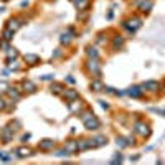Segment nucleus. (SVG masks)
<instances>
[{
    "instance_id": "f257e3e1",
    "label": "nucleus",
    "mask_w": 165,
    "mask_h": 165,
    "mask_svg": "<svg viewBox=\"0 0 165 165\" xmlns=\"http://www.w3.org/2000/svg\"><path fill=\"white\" fill-rule=\"evenodd\" d=\"M84 125H86V129L88 130H98L99 127H101V122H99L98 117H94V114H93L89 119L84 121Z\"/></svg>"
},
{
    "instance_id": "f03ea898",
    "label": "nucleus",
    "mask_w": 165,
    "mask_h": 165,
    "mask_svg": "<svg viewBox=\"0 0 165 165\" xmlns=\"http://www.w3.org/2000/svg\"><path fill=\"white\" fill-rule=\"evenodd\" d=\"M135 132L137 134H140L142 137H147V135L150 134V129H149V125L144 122H137L135 124Z\"/></svg>"
},
{
    "instance_id": "7ed1b4c3",
    "label": "nucleus",
    "mask_w": 165,
    "mask_h": 165,
    "mask_svg": "<svg viewBox=\"0 0 165 165\" xmlns=\"http://www.w3.org/2000/svg\"><path fill=\"white\" fill-rule=\"evenodd\" d=\"M15 154H18V157H21V159H25V157H30V155L33 154V150H31L30 147H18V149L15 150Z\"/></svg>"
},
{
    "instance_id": "20e7f679",
    "label": "nucleus",
    "mask_w": 165,
    "mask_h": 165,
    "mask_svg": "<svg viewBox=\"0 0 165 165\" xmlns=\"http://www.w3.org/2000/svg\"><path fill=\"white\" fill-rule=\"evenodd\" d=\"M0 137H2V140H3V142H10L12 140V137H13V130L12 129H8V127H5V129L2 130V134H0Z\"/></svg>"
},
{
    "instance_id": "39448f33",
    "label": "nucleus",
    "mask_w": 165,
    "mask_h": 165,
    "mask_svg": "<svg viewBox=\"0 0 165 165\" xmlns=\"http://www.w3.org/2000/svg\"><path fill=\"white\" fill-rule=\"evenodd\" d=\"M53 147H55V142L50 139H45L43 142H40V149L43 150V152H48V150H51Z\"/></svg>"
},
{
    "instance_id": "423d86ee",
    "label": "nucleus",
    "mask_w": 165,
    "mask_h": 165,
    "mask_svg": "<svg viewBox=\"0 0 165 165\" xmlns=\"http://www.w3.org/2000/svg\"><path fill=\"white\" fill-rule=\"evenodd\" d=\"M144 91H145V89H140V88H130L129 91H127V94H129V96H132V98H140Z\"/></svg>"
},
{
    "instance_id": "0eeeda50",
    "label": "nucleus",
    "mask_w": 165,
    "mask_h": 165,
    "mask_svg": "<svg viewBox=\"0 0 165 165\" xmlns=\"http://www.w3.org/2000/svg\"><path fill=\"white\" fill-rule=\"evenodd\" d=\"M79 96H78V93L74 91V89H66L64 91V99H69V101H74V99H78Z\"/></svg>"
},
{
    "instance_id": "6e6552de",
    "label": "nucleus",
    "mask_w": 165,
    "mask_h": 165,
    "mask_svg": "<svg viewBox=\"0 0 165 165\" xmlns=\"http://www.w3.org/2000/svg\"><path fill=\"white\" fill-rule=\"evenodd\" d=\"M23 91H26V93H35L36 91V86L33 84L31 81H23Z\"/></svg>"
},
{
    "instance_id": "1a4fd4ad",
    "label": "nucleus",
    "mask_w": 165,
    "mask_h": 165,
    "mask_svg": "<svg viewBox=\"0 0 165 165\" xmlns=\"http://www.w3.org/2000/svg\"><path fill=\"white\" fill-rule=\"evenodd\" d=\"M144 88L149 89V91H157V89H159V82L157 81H147L144 84Z\"/></svg>"
},
{
    "instance_id": "9d476101",
    "label": "nucleus",
    "mask_w": 165,
    "mask_h": 165,
    "mask_svg": "<svg viewBox=\"0 0 165 165\" xmlns=\"http://www.w3.org/2000/svg\"><path fill=\"white\" fill-rule=\"evenodd\" d=\"M51 93L53 94H61L63 93V84H60V82H53L51 84Z\"/></svg>"
},
{
    "instance_id": "9b49d317",
    "label": "nucleus",
    "mask_w": 165,
    "mask_h": 165,
    "mask_svg": "<svg viewBox=\"0 0 165 165\" xmlns=\"http://www.w3.org/2000/svg\"><path fill=\"white\" fill-rule=\"evenodd\" d=\"M64 149H66L68 152H74V150H78V142L76 140H69V142L64 145Z\"/></svg>"
},
{
    "instance_id": "f8f14e48",
    "label": "nucleus",
    "mask_w": 165,
    "mask_h": 165,
    "mask_svg": "<svg viewBox=\"0 0 165 165\" xmlns=\"http://www.w3.org/2000/svg\"><path fill=\"white\" fill-rule=\"evenodd\" d=\"M25 61L28 63V64H36V63L40 61V58L36 56V55H26V56H25Z\"/></svg>"
},
{
    "instance_id": "ddd939ff",
    "label": "nucleus",
    "mask_w": 165,
    "mask_h": 165,
    "mask_svg": "<svg viewBox=\"0 0 165 165\" xmlns=\"http://www.w3.org/2000/svg\"><path fill=\"white\" fill-rule=\"evenodd\" d=\"M89 63V69L94 73V74H99L101 73V69H99V64H98V61L94 60V61H88Z\"/></svg>"
},
{
    "instance_id": "4468645a",
    "label": "nucleus",
    "mask_w": 165,
    "mask_h": 165,
    "mask_svg": "<svg viewBox=\"0 0 165 165\" xmlns=\"http://www.w3.org/2000/svg\"><path fill=\"white\" fill-rule=\"evenodd\" d=\"M21 23H18V20L17 18H12V20H8V28H10L12 31H15L18 30V26H20Z\"/></svg>"
},
{
    "instance_id": "2eb2a0df",
    "label": "nucleus",
    "mask_w": 165,
    "mask_h": 165,
    "mask_svg": "<svg viewBox=\"0 0 165 165\" xmlns=\"http://www.w3.org/2000/svg\"><path fill=\"white\" fill-rule=\"evenodd\" d=\"M91 89H93V91H103L104 86H103V82L101 81H93L91 82Z\"/></svg>"
},
{
    "instance_id": "dca6fc26",
    "label": "nucleus",
    "mask_w": 165,
    "mask_h": 165,
    "mask_svg": "<svg viewBox=\"0 0 165 165\" xmlns=\"http://www.w3.org/2000/svg\"><path fill=\"white\" fill-rule=\"evenodd\" d=\"M7 93L10 94V96L15 99V101H18V99H20V94H18V91H17L15 88H8V89H7Z\"/></svg>"
},
{
    "instance_id": "f3484780",
    "label": "nucleus",
    "mask_w": 165,
    "mask_h": 165,
    "mask_svg": "<svg viewBox=\"0 0 165 165\" xmlns=\"http://www.w3.org/2000/svg\"><path fill=\"white\" fill-rule=\"evenodd\" d=\"M94 142H96V145H104V144H107V139H106L104 135H98V137L94 139Z\"/></svg>"
},
{
    "instance_id": "a211bd4d",
    "label": "nucleus",
    "mask_w": 165,
    "mask_h": 165,
    "mask_svg": "<svg viewBox=\"0 0 165 165\" xmlns=\"http://www.w3.org/2000/svg\"><path fill=\"white\" fill-rule=\"evenodd\" d=\"M88 55H89V56H93L94 60H98V58H99V53L96 51V48H93V46L88 48Z\"/></svg>"
},
{
    "instance_id": "6ab92c4d",
    "label": "nucleus",
    "mask_w": 165,
    "mask_h": 165,
    "mask_svg": "<svg viewBox=\"0 0 165 165\" xmlns=\"http://www.w3.org/2000/svg\"><path fill=\"white\" fill-rule=\"evenodd\" d=\"M3 38H5L7 41H10L12 38H13V31H12L10 28H7V30L3 31Z\"/></svg>"
},
{
    "instance_id": "aec40b11",
    "label": "nucleus",
    "mask_w": 165,
    "mask_h": 165,
    "mask_svg": "<svg viewBox=\"0 0 165 165\" xmlns=\"http://www.w3.org/2000/svg\"><path fill=\"white\" fill-rule=\"evenodd\" d=\"M124 45V38H121V36H117L116 40H114V46H122Z\"/></svg>"
},
{
    "instance_id": "412c9836",
    "label": "nucleus",
    "mask_w": 165,
    "mask_h": 165,
    "mask_svg": "<svg viewBox=\"0 0 165 165\" xmlns=\"http://www.w3.org/2000/svg\"><path fill=\"white\" fill-rule=\"evenodd\" d=\"M7 55H8V56H17V55H18V51H17L15 48H8V51H7Z\"/></svg>"
},
{
    "instance_id": "4be33fe9",
    "label": "nucleus",
    "mask_w": 165,
    "mask_h": 165,
    "mask_svg": "<svg viewBox=\"0 0 165 165\" xmlns=\"http://www.w3.org/2000/svg\"><path fill=\"white\" fill-rule=\"evenodd\" d=\"M0 159L5 160V162H8V160H10V157H8V154H5V152H0Z\"/></svg>"
},
{
    "instance_id": "5701e85b",
    "label": "nucleus",
    "mask_w": 165,
    "mask_h": 165,
    "mask_svg": "<svg viewBox=\"0 0 165 165\" xmlns=\"http://www.w3.org/2000/svg\"><path fill=\"white\" fill-rule=\"evenodd\" d=\"M68 154H69L68 150H66V152H64V150H60V152H56V155H58V157H64V155H68Z\"/></svg>"
},
{
    "instance_id": "b1692460",
    "label": "nucleus",
    "mask_w": 165,
    "mask_h": 165,
    "mask_svg": "<svg viewBox=\"0 0 165 165\" xmlns=\"http://www.w3.org/2000/svg\"><path fill=\"white\" fill-rule=\"evenodd\" d=\"M2 109H5V103H3V101L0 99V111H2Z\"/></svg>"
},
{
    "instance_id": "393cba45",
    "label": "nucleus",
    "mask_w": 165,
    "mask_h": 165,
    "mask_svg": "<svg viewBox=\"0 0 165 165\" xmlns=\"http://www.w3.org/2000/svg\"><path fill=\"white\" fill-rule=\"evenodd\" d=\"M0 139H2V137H0Z\"/></svg>"
}]
</instances>
